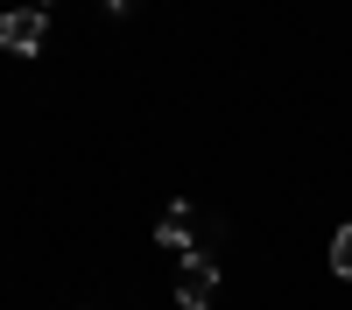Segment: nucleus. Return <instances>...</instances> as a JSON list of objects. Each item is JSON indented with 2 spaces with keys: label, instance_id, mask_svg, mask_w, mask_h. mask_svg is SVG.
<instances>
[{
  "label": "nucleus",
  "instance_id": "obj_1",
  "mask_svg": "<svg viewBox=\"0 0 352 310\" xmlns=\"http://www.w3.org/2000/svg\"><path fill=\"white\" fill-rule=\"evenodd\" d=\"M212 296H219V254L212 247H190L184 254V275H176V303H184V310H212Z\"/></svg>",
  "mask_w": 352,
  "mask_h": 310
},
{
  "label": "nucleus",
  "instance_id": "obj_2",
  "mask_svg": "<svg viewBox=\"0 0 352 310\" xmlns=\"http://www.w3.org/2000/svg\"><path fill=\"white\" fill-rule=\"evenodd\" d=\"M43 36H50L43 8H8V14H0V49H14V56H36V49H43Z\"/></svg>",
  "mask_w": 352,
  "mask_h": 310
},
{
  "label": "nucleus",
  "instance_id": "obj_3",
  "mask_svg": "<svg viewBox=\"0 0 352 310\" xmlns=\"http://www.w3.org/2000/svg\"><path fill=\"white\" fill-rule=\"evenodd\" d=\"M155 240H162V247H190V212H184V205H169L162 225H155Z\"/></svg>",
  "mask_w": 352,
  "mask_h": 310
},
{
  "label": "nucleus",
  "instance_id": "obj_4",
  "mask_svg": "<svg viewBox=\"0 0 352 310\" xmlns=\"http://www.w3.org/2000/svg\"><path fill=\"white\" fill-rule=\"evenodd\" d=\"M331 268H338V275L352 282V219H345L338 233H331Z\"/></svg>",
  "mask_w": 352,
  "mask_h": 310
},
{
  "label": "nucleus",
  "instance_id": "obj_5",
  "mask_svg": "<svg viewBox=\"0 0 352 310\" xmlns=\"http://www.w3.org/2000/svg\"><path fill=\"white\" fill-rule=\"evenodd\" d=\"M106 8H113V14H127V8H134V0H106Z\"/></svg>",
  "mask_w": 352,
  "mask_h": 310
},
{
  "label": "nucleus",
  "instance_id": "obj_6",
  "mask_svg": "<svg viewBox=\"0 0 352 310\" xmlns=\"http://www.w3.org/2000/svg\"><path fill=\"white\" fill-rule=\"evenodd\" d=\"M28 8H50V0H28Z\"/></svg>",
  "mask_w": 352,
  "mask_h": 310
}]
</instances>
